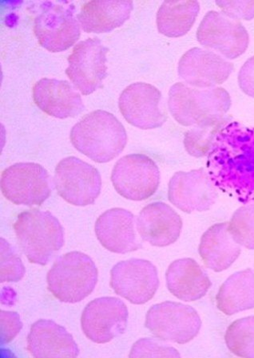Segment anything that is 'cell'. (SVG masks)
Masks as SVG:
<instances>
[{
    "label": "cell",
    "instance_id": "6da1fadb",
    "mask_svg": "<svg viewBox=\"0 0 254 358\" xmlns=\"http://www.w3.org/2000/svg\"><path fill=\"white\" fill-rule=\"evenodd\" d=\"M206 169L217 189L254 204V127L237 122L225 126L209 152Z\"/></svg>",
    "mask_w": 254,
    "mask_h": 358
},
{
    "label": "cell",
    "instance_id": "7a4b0ae2",
    "mask_svg": "<svg viewBox=\"0 0 254 358\" xmlns=\"http://www.w3.org/2000/svg\"><path fill=\"white\" fill-rule=\"evenodd\" d=\"M71 141L82 155L97 163L114 160L127 142L125 128L112 113L96 110L73 127Z\"/></svg>",
    "mask_w": 254,
    "mask_h": 358
},
{
    "label": "cell",
    "instance_id": "3957f363",
    "mask_svg": "<svg viewBox=\"0 0 254 358\" xmlns=\"http://www.w3.org/2000/svg\"><path fill=\"white\" fill-rule=\"evenodd\" d=\"M168 106L175 121L183 127H196L223 120L231 99L222 87L199 90L178 83L169 90Z\"/></svg>",
    "mask_w": 254,
    "mask_h": 358
},
{
    "label": "cell",
    "instance_id": "277c9868",
    "mask_svg": "<svg viewBox=\"0 0 254 358\" xmlns=\"http://www.w3.org/2000/svg\"><path fill=\"white\" fill-rule=\"evenodd\" d=\"M22 252L31 264L47 265L64 245V229L49 212L31 209L18 215L14 224Z\"/></svg>",
    "mask_w": 254,
    "mask_h": 358
},
{
    "label": "cell",
    "instance_id": "5b68a950",
    "mask_svg": "<svg viewBox=\"0 0 254 358\" xmlns=\"http://www.w3.org/2000/svg\"><path fill=\"white\" fill-rule=\"evenodd\" d=\"M99 271L92 258L80 252L66 253L55 260L48 271V289L66 303L81 302L94 292Z\"/></svg>",
    "mask_w": 254,
    "mask_h": 358
},
{
    "label": "cell",
    "instance_id": "8992f818",
    "mask_svg": "<svg viewBox=\"0 0 254 358\" xmlns=\"http://www.w3.org/2000/svg\"><path fill=\"white\" fill-rule=\"evenodd\" d=\"M52 189L50 176L36 163H17L2 173L3 195L17 206H41Z\"/></svg>",
    "mask_w": 254,
    "mask_h": 358
},
{
    "label": "cell",
    "instance_id": "52a82bcc",
    "mask_svg": "<svg viewBox=\"0 0 254 358\" xmlns=\"http://www.w3.org/2000/svg\"><path fill=\"white\" fill-rule=\"evenodd\" d=\"M145 326L157 338L185 344L199 334L202 320L191 306L165 302L152 306L146 314Z\"/></svg>",
    "mask_w": 254,
    "mask_h": 358
},
{
    "label": "cell",
    "instance_id": "ba28073f",
    "mask_svg": "<svg viewBox=\"0 0 254 358\" xmlns=\"http://www.w3.org/2000/svg\"><path fill=\"white\" fill-rule=\"evenodd\" d=\"M111 181L118 194L134 201L153 196L160 184V171L155 162L143 155L123 157L115 164Z\"/></svg>",
    "mask_w": 254,
    "mask_h": 358
},
{
    "label": "cell",
    "instance_id": "9c48e42d",
    "mask_svg": "<svg viewBox=\"0 0 254 358\" xmlns=\"http://www.w3.org/2000/svg\"><path fill=\"white\" fill-rule=\"evenodd\" d=\"M54 181L59 195L72 206H90L101 192L98 170L76 157H66L58 164Z\"/></svg>",
    "mask_w": 254,
    "mask_h": 358
},
{
    "label": "cell",
    "instance_id": "30bf717a",
    "mask_svg": "<svg viewBox=\"0 0 254 358\" xmlns=\"http://www.w3.org/2000/svg\"><path fill=\"white\" fill-rule=\"evenodd\" d=\"M74 6L45 2L36 16L34 31L39 44L50 52L69 49L80 37V26L74 15Z\"/></svg>",
    "mask_w": 254,
    "mask_h": 358
},
{
    "label": "cell",
    "instance_id": "8fae6325",
    "mask_svg": "<svg viewBox=\"0 0 254 358\" xmlns=\"http://www.w3.org/2000/svg\"><path fill=\"white\" fill-rule=\"evenodd\" d=\"M110 285L129 303L142 305L155 296L160 278L156 266L150 261L132 259L122 261L111 269Z\"/></svg>",
    "mask_w": 254,
    "mask_h": 358
},
{
    "label": "cell",
    "instance_id": "7c38bea8",
    "mask_svg": "<svg viewBox=\"0 0 254 358\" xmlns=\"http://www.w3.org/2000/svg\"><path fill=\"white\" fill-rule=\"evenodd\" d=\"M197 38L203 47L216 50L228 59L238 58L249 45V35L241 22L214 10L202 20Z\"/></svg>",
    "mask_w": 254,
    "mask_h": 358
},
{
    "label": "cell",
    "instance_id": "4fadbf2b",
    "mask_svg": "<svg viewBox=\"0 0 254 358\" xmlns=\"http://www.w3.org/2000/svg\"><path fill=\"white\" fill-rule=\"evenodd\" d=\"M108 48L98 38L78 43L69 57L66 73L83 95H89L103 86L107 76Z\"/></svg>",
    "mask_w": 254,
    "mask_h": 358
},
{
    "label": "cell",
    "instance_id": "5bb4252c",
    "mask_svg": "<svg viewBox=\"0 0 254 358\" xmlns=\"http://www.w3.org/2000/svg\"><path fill=\"white\" fill-rule=\"evenodd\" d=\"M128 316L127 306L120 299H96L88 303L83 312V331L95 343H109L125 332Z\"/></svg>",
    "mask_w": 254,
    "mask_h": 358
},
{
    "label": "cell",
    "instance_id": "9a60e30c",
    "mask_svg": "<svg viewBox=\"0 0 254 358\" xmlns=\"http://www.w3.org/2000/svg\"><path fill=\"white\" fill-rule=\"evenodd\" d=\"M168 198L173 206L185 213L206 212L216 203L217 187L205 169L175 173L169 183Z\"/></svg>",
    "mask_w": 254,
    "mask_h": 358
},
{
    "label": "cell",
    "instance_id": "2e32d148",
    "mask_svg": "<svg viewBox=\"0 0 254 358\" xmlns=\"http://www.w3.org/2000/svg\"><path fill=\"white\" fill-rule=\"evenodd\" d=\"M162 94L150 84H132L122 91L118 107L126 121L141 129L160 128L167 121L161 110Z\"/></svg>",
    "mask_w": 254,
    "mask_h": 358
},
{
    "label": "cell",
    "instance_id": "e0dca14e",
    "mask_svg": "<svg viewBox=\"0 0 254 358\" xmlns=\"http://www.w3.org/2000/svg\"><path fill=\"white\" fill-rule=\"evenodd\" d=\"M234 69V64L221 55L195 48L180 59L178 76L190 87L209 89L227 81Z\"/></svg>",
    "mask_w": 254,
    "mask_h": 358
},
{
    "label": "cell",
    "instance_id": "ac0fdd59",
    "mask_svg": "<svg viewBox=\"0 0 254 358\" xmlns=\"http://www.w3.org/2000/svg\"><path fill=\"white\" fill-rule=\"evenodd\" d=\"M95 234L108 251L127 254L142 248L135 231L134 215L123 208H112L101 214L95 223Z\"/></svg>",
    "mask_w": 254,
    "mask_h": 358
},
{
    "label": "cell",
    "instance_id": "d6986e66",
    "mask_svg": "<svg viewBox=\"0 0 254 358\" xmlns=\"http://www.w3.org/2000/svg\"><path fill=\"white\" fill-rule=\"evenodd\" d=\"M137 229L142 240L152 246L167 247L178 241L183 229V220L168 204L155 202L141 211Z\"/></svg>",
    "mask_w": 254,
    "mask_h": 358
},
{
    "label": "cell",
    "instance_id": "ffe728a7",
    "mask_svg": "<svg viewBox=\"0 0 254 358\" xmlns=\"http://www.w3.org/2000/svg\"><path fill=\"white\" fill-rule=\"evenodd\" d=\"M36 106L47 115L59 119L76 117L85 110L80 94L69 82L43 78L33 88Z\"/></svg>",
    "mask_w": 254,
    "mask_h": 358
},
{
    "label": "cell",
    "instance_id": "44dd1931",
    "mask_svg": "<svg viewBox=\"0 0 254 358\" xmlns=\"http://www.w3.org/2000/svg\"><path fill=\"white\" fill-rule=\"evenodd\" d=\"M27 350L37 358L77 357L80 350L66 329L52 320L34 323L27 336Z\"/></svg>",
    "mask_w": 254,
    "mask_h": 358
},
{
    "label": "cell",
    "instance_id": "7402d4cb",
    "mask_svg": "<svg viewBox=\"0 0 254 358\" xmlns=\"http://www.w3.org/2000/svg\"><path fill=\"white\" fill-rule=\"evenodd\" d=\"M167 286L174 296L185 302L204 297L212 286L202 266L193 259L175 260L166 273Z\"/></svg>",
    "mask_w": 254,
    "mask_h": 358
},
{
    "label": "cell",
    "instance_id": "603a6c76",
    "mask_svg": "<svg viewBox=\"0 0 254 358\" xmlns=\"http://www.w3.org/2000/svg\"><path fill=\"white\" fill-rule=\"evenodd\" d=\"M199 252L207 268L221 272L238 259L241 245L231 234L229 223L217 224L203 234Z\"/></svg>",
    "mask_w": 254,
    "mask_h": 358
},
{
    "label": "cell",
    "instance_id": "cb8c5ba5",
    "mask_svg": "<svg viewBox=\"0 0 254 358\" xmlns=\"http://www.w3.org/2000/svg\"><path fill=\"white\" fill-rule=\"evenodd\" d=\"M132 1H90L77 15L84 31L107 33L124 24L131 16Z\"/></svg>",
    "mask_w": 254,
    "mask_h": 358
},
{
    "label": "cell",
    "instance_id": "d4e9b609",
    "mask_svg": "<svg viewBox=\"0 0 254 358\" xmlns=\"http://www.w3.org/2000/svg\"><path fill=\"white\" fill-rule=\"evenodd\" d=\"M218 308L227 315L254 308V272L239 271L225 281L217 295Z\"/></svg>",
    "mask_w": 254,
    "mask_h": 358
},
{
    "label": "cell",
    "instance_id": "484cf974",
    "mask_svg": "<svg viewBox=\"0 0 254 358\" xmlns=\"http://www.w3.org/2000/svg\"><path fill=\"white\" fill-rule=\"evenodd\" d=\"M199 10L197 1H165L157 11V29L167 37L183 36L193 27Z\"/></svg>",
    "mask_w": 254,
    "mask_h": 358
},
{
    "label": "cell",
    "instance_id": "4316f807",
    "mask_svg": "<svg viewBox=\"0 0 254 358\" xmlns=\"http://www.w3.org/2000/svg\"><path fill=\"white\" fill-rule=\"evenodd\" d=\"M231 122L227 117L223 120L206 124H200L185 134L184 145L186 152L197 158L208 156L222 129Z\"/></svg>",
    "mask_w": 254,
    "mask_h": 358
},
{
    "label": "cell",
    "instance_id": "83f0119b",
    "mask_svg": "<svg viewBox=\"0 0 254 358\" xmlns=\"http://www.w3.org/2000/svg\"><path fill=\"white\" fill-rule=\"evenodd\" d=\"M225 343L237 356L254 358V316L231 324L225 333Z\"/></svg>",
    "mask_w": 254,
    "mask_h": 358
},
{
    "label": "cell",
    "instance_id": "f1b7e54d",
    "mask_svg": "<svg viewBox=\"0 0 254 358\" xmlns=\"http://www.w3.org/2000/svg\"><path fill=\"white\" fill-rule=\"evenodd\" d=\"M229 229L239 245L254 250V204L237 210L229 223Z\"/></svg>",
    "mask_w": 254,
    "mask_h": 358
},
{
    "label": "cell",
    "instance_id": "f546056e",
    "mask_svg": "<svg viewBox=\"0 0 254 358\" xmlns=\"http://www.w3.org/2000/svg\"><path fill=\"white\" fill-rule=\"evenodd\" d=\"M25 274V268L15 250L1 238V282H17Z\"/></svg>",
    "mask_w": 254,
    "mask_h": 358
},
{
    "label": "cell",
    "instance_id": "4dcf8cb0",
    "mask_svg": "<svg viewBox=\"0 0 254 358\" xmlns=\"http://www.w3.org/2000/svg\"><path fill=\"white\" fill-rule=\"evenodd\" d=\"M129 357H180L177 350L153 338H143L133 345Z\"/></svg>",
    "mask_w": 254,
    "mask_h": 358
},
{
    "label": "cell",
    "instance_id": "1f68e13d",
    "mask_svg": "<svg viewBox=\"0 0 254 358\" xmlns=\"http://www.w3.org/2000/svg\"><path fill=\"white\" fill-rule=\"evenodd\" d=\"M223 13L236 20L254 18V1H216Z\"/></svg>",
    "mask_w": 254,
    "mask_h": 358
},
{
    "label": "cell",
    "instance_id": "d6a6232c",
    "mask_svg": "<svg viewBox=\"0 0 254 358\" xmlns=\"http://www.w3.org/2000/svg\"><path fill=\"white\" fill-rule=\"evenodd\" d=\"M22 323L15 312L1 310V344H8L20 333Z\"/></svg>",
    "mask_w": 254,
    "mask_h": 358
},
{
    "label": "cell",
    "instance_id": "836d02e7",
    "mask_svg": "<svg viewBox=\"0 0 254 358\" xmlns=\"http://www.w3.org/2000/svg\"><path fill=\"white\" fill-rule=\"evenodd\" d=\"M239 87L244 92L254 98V56L241 68L239 75Z\"/></svg>",
    "mask_w": 254,
    "mask_h": 358
}]
</instances>
